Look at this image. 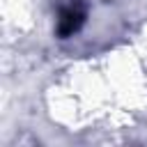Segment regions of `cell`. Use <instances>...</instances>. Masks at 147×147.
I'll return each mask as SVG.
<instances>
[{
	"mask_svg": "<svg viewBox=\"0 0 147 147\" xmlns=\"http://www.w3.org/2000/svg\"><path fill=\"white\" fill-rule=\"evenodd\" d=\"M85 23V7L80 2H69L60 9V16H57V32L60 37H71L74 32L80 30V25Z\"/></svg>",
	"mask_w": 147,
	"mask_h": 147,
	"instance_id": "obj_1",
	"label": "cell"
}]
</instances>
